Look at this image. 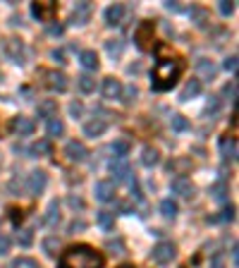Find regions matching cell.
I'll return each instance as SVG.
<instances>
[{
	"label": "cell",
	"mask_w": 239,
	"mask_h": 268,
	"mask_svg": "<svg viewBox=\"0 0 239 268\" xmlns=\"http://www.w3.org/2000/svg\"><path fill=\"white\" fill-rule=\"evenodd\" d=\"M170 125H173V130L175 132H186L191 125H189V120H186L184 115H173L170 118Z\"/></svg>",
	"instance_id": "31"
},
{
	"label": "cell",
	"mask_w": 239,
	"mask_h": 268,
	"mask_svg": "<svg viewBox=\"0 0 239 268\" xmlns=\"http://www.w3.org/2000/svg\"><path fill=\"white\" fill-rule=\"evenodd\" d=\"M106 127H108V122L103 120V118H93V120H89L84 125V134L91 136V139H96V136H101V134L106 132Z\"/></svg>",
	"instance_id": "15"
},
{
	"label": "cell",
	"mask_w": 239,
	"mask_h": 268,
	"mask_svg": "<svg viewBox=\"0 0 239 268\" xmlns=\"http://www.w3.org/2000/svg\"><path fill=\"white\" fill-rule=\"evenodd\" d=\"M58 249H60V237L51 235V237L43 240V252H46V256H55L58 254Z\"/></svg>",
	"instance_id": "25"
},
{
	"label": "cell",
	"mask_w": 239,
	"mask_h": 268,
	"mask_svg": "<svg viewBox=\"0 0 239 268\" xmlns=\"http://www.w3.org/2000/svg\"><path fill=\"white\" fill-rule=\"evenodd\" d=\"M160 211H163L165 218H175V215H177V203H175L173 199H165L160 203Z\"/></svg>",
	"instance_id": "34"
},
{
	"label": "cell",
	"mask_w": 239,
	"mask_h": 268,
	"mask_svg": "<svg viewBox=\"0 0 239 268\" xmlns=\"http://www.w3.org/2000/svg\"><path fill=\"white\" fill-rule=\"evenodd\" d=\"M12 268H41L34 259H29V256H22V259H17L12 264Z\"/></svg>",
	"instance_id": "37"
},
{
	"label": "cell",
	"mask_w": 239,
	"mask_h": 268,
	"mask_svg": "<svg viewBox=\"0 0 239 268\" xmlns=\"http://www.w3.org/2000/svg\"><path fill=\"white\" fill-rule=\"evenodd\" d=\"M7 252H10V240L5 235H0V256H5Z\"/></svg>",
	"instance_id": "45"
},
{
	"label": "cell",
	"mask_w": 239,
	"mask_h": 268,
	"mask_svg": "<svg viewBox=\"0 0 239 268\" xmlns=\"http://www.w3.org/2000/svg\"><path fill=\"white\" fill-rule=\"evenodd\" d=\"M165 7H168V10H175V12L179 10V5H177V2H173V0H168V2H165Z\"/></svg>",
	"instance_id": "52"
},
{
	"label": "cell",
	"mask_w": 239,
	"mask_h": 268,
	"mask_svg": "<svg viewBox=\"0 0 239 268\" xmlns=\"http://www.w3.org/2000/svg\"><path fill=\"white\" fill-rule=\"evenodd\" d=\"M10 24H12V27H17V24H22V17H12V19H10Z\"/></svg>",
	"instance_id": "55"
},
{
	"label": "cell",
	"mask_w": 239,
	"mask_h": 268,
	"mask_svg": "<svg viewBox=\"0 0 239 268\" xmlns=\"http://www.w3.org/2000/svg\"><path fill=\"white\" fill-rule=\"evenodd\" d=\"M208 268H225V266H223L220 256H213V259H211V266H208Z\"/></svg>",
	"instance_id": "50"
},
{
	"label": "cell",
	"mask_w": 239,
	"mask_h": 268,
	"mask_svg": "<svg viewBox=\"0 0 239 268\" xmlns=\"http://www.w3.org/2000/svg\"><path fill=\"white\" fill-rule=\"evenodd\" d=\"M110 173H113V177H115L118 182H122V180H127V177L132 175V168L124 161H118V158H115V161L110 163Z\"/></svg>",
	"instance_id": "17"
},
{
	"label": "cell",
	"mask_w": 239,
	"mask_h": 268,
	"mask_svg": "<svg viewBox=\"0 0 239 268\" xmlns=\"http://www.w3.org/2000/svg\"><path fill=\"white\" fill-rule=\"evenodd\" d=\"M170 187H173V192L177 197H182V199H194V194H196V187H194L191 180H186V177H175Z\"/></svg>",
	"instance_id": "9"
},
{
	"label": "cell",
	"mask_w": 239,
	"mask_h": 268,
	"mask_svg": "<svg viewBox=\"0 0 239 268\" xmlns=\"http://www.w3.org/2000/svg\"><path fill=\"white\" fill-rule=\"evenodd\" d=\"M191 22L196 24V27H206L208 24V12L203 10V7H191Z\"/></svg>",
	"instance_id": "26"
},
{
	"label": "cell",
	"mask_w": 239,
	"mask_h": 268,
	"mask_svg": "<svg viewBox=\"0 0 239 268\" xmlns=\"http://www.w3.org/2000/svg\"><path fill=\"white\" fill-rule=\"evenodd\" d=\"M89 17H91V5H89V2H77L74 12L69 14V24H74V27H84V24L89 22Z\"/></svg>",
	"instance_id": "10"
},
{
	"label": "cell",
	"mask_w": 239,
	"mask_h": 268,
	"mask_svg": "<svg viewBox=\"0 0 239 268\" xmlns=\"http://www.w3.org/2000/svg\"><path fill=\"white\" fill-rule=\"evenodd\" d=\"M46 182H48V175L43 173V170H34L27 180V192L31 197H39L41 192L46 189Z\"/></svg>",
	"instance_id": "8"
},
{
	"label": "cell",
	"mask_w": 239,
	"mask_h": 268,
	"mask_svg": "<svg viewBox=\"0 0 239 268\" xmlns=\"http://www.w3.org/2000/svg\"><path fill=\"white\" fill-rule=\"evenodd\" d=\"M196 69L201 72V77L206 81H211L213 77H215V65H213L211 60H206V58H201L199 63H196Z\"/></svg>",
	"instance_id": "21"
},
{
	"label": "cell",
	"mask_w": 239,
	"mask_h": 268,
	"mask_svg": "<svg viewBox=\"0 0 239 268\" xmlns=\"http://www.w3.org/2000/svg\"><path fill=\"white\" fill-rule=\"evenodd\" d=\"M136 96H139V91H136V86H134V84H132V86H127V89L122 86V96H120V98H122L127 106H132L134 101H136Z\"/></svg>",
	"instance_id": "33"
},
{
	"label": "cell",
	"mask_w": 239,
	"mask_h": 268,
	"mask_svg": "<svg viewBox=\"0 0 239 268\" xmlns=\"http://www.w3.org/2000/svg\"><path fill=\"white\" fill-rule=\"evenodd\" d=\"M65 134V125L60 118H51L48 120V136H62Z\"/></svg>",
	"instance_id": "27"
},
{
	"label": "cell",
	"mask_w": 239,
	"mask_h": 268,
	"mask_svg": "<svg viewBox=\"0 0 239 268\" xmlns=\"http://www.w3.org/2000/svg\"><path fill=\"white\" fill-rule=\"evenodd\" d=\"M103 96L110 98V101L120 98V96H122V84H120L115 77H108V79H103Z\"/></svg>",
	"instance_id": "16"
},
{
	"label": "cell",
	"mask_w": 239,
	"mask_h": 268,
	"mask_svg": "<svg viewBox=\"0 0 239 268\" xmlns=\"http://www.w3.org/2000/svg\"><path fill=\"white\" fill-rule=\"evenodd\" d=\"M93 194H96V199H98V201L108 203V201L115 199V185H113L110 180H101V182H96Z\"/></svg>",
	"instance_id": "11"
},
{
	"label": "cell",
	"mask_w": 239,
	"mask_h": 268,
	"mask_svg": "<svg viewBox=\"0 0 239 268\" xmlns=\"http://www.w3.org/2000/svg\"><path fill=\"white\" fill-rule=\"evenodd\" d=\"M48 31H51L53 36H62V31H65V27H62V24H53V27H48Z\"/></svg>",
	"instance_id": "48"
},
{
	"label": "cell",
	"mask_w": 239,
	"mask_h": 268,
	"mask_svg": "<svg viewBox=\"0 0 239 268\" xmlns=\"http://www.w3.org/2000/svg\"><path fill=\"white\" fill-rule=\"evenodd\" d=\"M39 74L43 77V84L51 91H65L67 89V74H62V72H58V69H41Z\"/></svg>",
	"instance_id": "4"
},
{
	"label": "cell",
	"mask_w": 239,
	"mask_h": 268,
	"mask_svg": "<svg viewBox=\"0 0 239 268\" xmlns=\"http://www.w3.org/2000/svg\"><path fill=\"white\" fill-rule=\"evenodd\" d=\"M199 94H201V81L199 79H191V81H186V86L182 89L179 101H191V98H196Z\"/></svg>",
	"instance_id": "19"
},
{
	"label": "cell",
	"mask_w": 239,
	"mask_h": 268,
	"mask_svg": "<svg viewBox=\"0 0 239 268\" xmlns=\"http://www.w3.org/2000/svg\"><path fill=\"white\" fill-rule=\"evenodd\" d=\"M43 223H46L48 228H55V225L60 223V206H58V201H53V203L48 206V211L43 215Z\"/></svg>",
	"instance_id": "20"
},
{
	"label": "cell",
	"mask_w": 239,
	"mask_h": 268,
	"mask_svg": "<svg viewBox=\"0 0 239 268\" xmlns=\"http://www.w3.org/2000/svg\"><path fill=\"white\" fill-rule=\"evenodd\" d=\"M106 51L113 55V58H120V55H122V51H124V41H120V39L108 41V43H106Z\"/></svg>",
	"instance_id": "30"
},
{
	"label": "cell",
	"mask_w": 239,
	"mask_h": 268,
	"mask_svg": "<svg viewBox=\"0 0 239 268\" xmlns=\"http://www.w3.org/2000/svg\"><path fill=\"white\" fill-rule=\"evenodd\" d=\"M223 94L232 101V103H237V84L232 81V84H225V89H223Z\"/></svg>",
	"instance_id": "40"
},
{
	"label": "cell",
	"mask_w": 239,
	"mask_h": 268,
	"mask_svg": "<svg viewBox=\"0 0 239 268\" xmlns=\"http://www.w3.org/2000/svg\"><path fill=\"white\" fill-rule=\"evenodd\" d=\"M106 259L89 244H74L60 256L58 268H103Z\"/></svg>",
	"instance_id": "2"
},
{
	"label": "cell",
	"mask_w": 239,
	"mask_h": 268,
	"mask_svg": "<svg viewBox=\"0 0 239 268\" xmlns=\"http://www.w3.org/2000/svg\"><path fill=\"white\" fill-rule=\"evenodd\" d=\"M74 230H84V223H72L69 225V232H74Z\"/></svg>",
	"instance_id": "53"
},
{
	"label": "cell",
	"mask_w": 239,
	"mask_h": 268,
	"mask_svg": "<svg viewBox=\"0 0 239 268\" xmlns=\"http://www.w3.org/2000/svg\"><path fill=\"white\" fill-rule=\"evenodd\" d=\"M184 69V60L179 55H170V58H160L156 67H153V77H151V86L153 91H168L173 89L177 79L182 77Z\"/></svg>",
	"instance_id": "1"
},
{
	"label": "cell",
	"mask_w": 239,
	"mask_h": 268,
	"mask_svg": "<svg viewBox=\"0 0 239 268\" xmlns=\"http://www.w3.org/2000/svg\"><path fill=\"white\" fill-rule=\"evenodd\" d=\"M141 163L146 165V168H153L156 163H158V151L153 146H146L144 151H141Z\"/></svg>",
	"instance_id": "24"
},
{
	"label": "cell",
	"mask_w": 239,
	"mask_h": 268,
	"mask_svg": "<svg viewBox=\"0 0 239 268\" xmlns=\"http://www.w3.org/2000/svg\"><path fill=\"white\" fill-rule=\"evenodd\" d=\"M96 223L108 232V230H113V223H115V220H113V213H108V211H98V213H96Z\"/></svg>",
	"instance_id": "29"
},
{
	"label": "cell",
	"mask_w": 239,
	"mask_h": 268,
	"mask_svg": "<svg viewBox=\"0 0 239 268\" xmlns=\"http://www.w3.org/2000/svg\"><path fill=\"white\" fill-rule=\"evenodd\" d=\"M211 194L218 201H223V199H225V185H223V182H218L215 187H211Z\"/></svg>",
	"instance_id": "41"
},
{
	"label": "cell",
	"mask_w": 239,
	"mask_h": 268,
	"mask_svg": "<svg viewBox=\"0 0 239 268\" xmlns=\"http://www.w3.org/2000/svg\"><path fill=\"white\" fill-rule=\"evenodd\" d=\"M81 65L86 67V69H98V55L96 51H81Z\"/></svg>",
	"instance_id": "23"
},
{
	"label": "cell",
	"mask_w": 239,
	"mask_h": 268,
	"mask_svg": "<svg viewBox=\"0 0 239 268\" xmlns=\"http://www.w3.org/2000/svg\"><path fill=\"white\" fill-rule=\"evenodd\" d=\"M218 10H220V14H232L235 12V2H232V0H220V2H218Z\"/></svg>",
	"instance_id": "39"
},
{
	"label": "cell",
	"mask_w": 239,
	"mask_h": 268,
	"mask_svg": "<svg viewBox=\"0 0 239 268\" xmlns=\"http://www.w3.org/2000/svg\"><path fill=\"white\" fill-rule=\"evenodd\" d=\"M108 252H110V254H118V256H122L124 254V242L122 240H108Z\"/></svg>",
	"instance_id": "36"
},
{
	"label": "cell",
	"mask_w": 239,
	"mask_h": 268,
	"mask_svg": "<svg viewBox=\"0 0 239 268\" xmlns=\"http://www.w3.org/2000/svg\"><path fill=\"white\" fill-rule=\"evenodd\" d=\"M69 113H72V118H81V113H84V106H81L79 101H74V103L69 106Z\"/></svg>",
	"instance_id": "44"
},
{
	"label": "cell",
	"mask_w": 239,
	"mask_h": 268,
	"mask_svg": "<svg viewBox=\"0 0 239 268\" xmlns=\"http://www.w3.org/2000/svg\"><path fill=\"white\" fill-rule=\"evenodd\" d=\"M189 165H191L189 161H175V163H170V170H173V168H182V170H184V168H189Z\"/></svg>",
	"instance_id": "49"
},
{
	"label": "cell",
	"mask_w": 239,
	"mask_h": 268,
	"mask_svg": "<svg viewBox=\"0 0 239 268\" xmlns=\"http://www.w3.org/2000/svg\"><path fill=\"white\" fill-rule=\"evenodd\" d=\"M10 218H12V223L17 225V223H22V218H24V213H22L19 208H10Z\"/></svg>",
	"instance_id": "46"
},
{
	"label": "cell",
	"mask_w": 239,
	"mask_h": 268,
	"mask_svg": "<svg viewBox=\"0 0 239 268\" xmlns=\"http://www.w3.org/2000/svg\"><path fill=\"white\" fill-rule=\"evenodd\" d=\"M218 110H220V98H218V96H211V101H208V106H206V115L213 118Z\"/></svg>",
	"instance_id": "38"
},
{
	"label": "cell",
	"mask_w": 239,
	"mask_h": 268,
	"mask_svg": "<svg viewBox=\"0 0 239 268\" xmlns=\"http://www.w3.org/2000/svg\"><path fill=\"white\" fill-rule=\"evenodd\" d=\"M39 118H43V120L58 118V103H55L53 98H48V101L39 103Z\"/></svg>",
	"instance_id": "18"
},
{
	"label": "cell",
	"mask_w": 239,
	"mask_h": 268,
	"mask_svg": "<svg viewBox=\"0 0 239 268\" xmlns=\"http://www.w3.org/2000/svg\"><path fill=\"white\" fill-rule=\"evenodd\" d=\"M103 17H106V24H108V27H118V24H122V17H124V5H120V2L110 5Z\"/></svg>",
	"instance_id": "14"
},
{
	"label": "cell",
	"mask_w": 239,
	"mask_h": 268,
	"mask_svg": "<svg viewBox=\"0 0 239 268\" xmlns=\"http://www.w3.org/2000/svg\"><path fill=\"white\" fill-rule=\"evenodd\" d=\"M220 151H223L225 158H232V161L237 158V146H235V141H232L230 136H223V139H220Z\"/></svg>",
	"instance_id": "22"
},
{
	"label": "cell",
	"mask_w": 239,
	"mask_h": 268,
	"mask_svg": "<svg viewBox=\"0 0 239 268\" xmlns=\"http://www.w3.org/2000/svg\"><path fill=\"white\" fill-rule=\"evenodd\" d=\"M220 218H223V220H235V206H227Z\"/></svg>",
	"instance_id": "47"
},
{
	"label": "cell",
	"mask_w": 239,
	"mask_h": 268,
	"mask_svg": "<svg viewBox=\"0 0 239 268\" xmlns=\"http://www.w3.org/2000/svg\"><path fill=\"white\" fill-rule=\"evenodd\" d=\"M237 259H239V254H237V244H235V247H232V264H235V266H237Z\"/></svg>",
	"instance_id": "54"
},
{
	"label": "cell",
	"mask_w": 239,
	"mask_h": 268,
	"mask_svg": "<svg viewBox=\"0 0 239 268\" xmlns=\"http://www.w3.org/2000/svg\"><path fill=\"white\" fill-rule=\"evenodd\" d=\"M79 89L84 91V94H91L93 89H96V79L89 77V74H81L79 77Z\"/></svg>",
	"instance_id": "35"
},
{
	"label": "cell",
	"mask_w": 239,
	"mask_h": 268,
	"mask_svg": "<svg viewBox=\"0 0 239 268\" xmlns=\"http://www.w3.org/2000/svg\"><path fill=\"white\" fill-rule=\"evenodd\" d=\"M12 130H14V134H19V136H29V134H34L36 125H34L31 118L19 115V118H14V120H12Z\"/></svg>",
	"instance_id": "13"
},
{
	"label": "cell",
	"mask_w": 239,
	"mask_h": 268,
	"mask_svg": "<svg viewBox=\"0 0 239 268\" xmlns=\"http://www.w3.org/2000/svg\"><path fill=\"white\" fill-rule=\"evenodd\" d=\"M225 69L227 72H237V55H230V58H225Z\"/></svg>",
	"instance_id": "43"
},
{
	"label": "cell",
	"mask_w": 239,
	"mask_h": 268,
	"mask_svg": "<svg viewBox=\"0 0 239 268\" xmlns=\"http://www.w3.org/2000/svg\"><path fill=\"white\" fill-rule=\"evenodd\" d=\"M120 268H134V266L132 264H124V266H120Z\"/></svg>",
	"instance_id": "56"
},
{
	"label": "cell",
	"mask_w": 239,
	"mask_h": 268,
	"mask_svg": "<svg viewBox=\"0 0 239 268\" xmlns=\"http://www.w3.org/2000/svg\"><path fill=\"white\" fill-rule=\"evenodd\" d=\"M177 254V249H175L173 242H158L156 247H153V252H151V259L160 264V266H165V264H170Z\"/></svg>",
	"instance_id": "5"
},
{
	"label": "cell",
	"mask_w": 239,
	"mask_h": 268,
	"mask_svg": "<svg viewBox=\"0 0 239 268\" xmlns=\"http://www.w3.org/2000/svg\"><path fill=\"white\" fill-rule=\"evenodd\" d=\"M5 51H7V58L12 60L14 65H24L27 63V48H24V43L19 39H7Z\"/></svg>",
	"instance_id": "7"
},
{
	"label": "cell",
	"mask_w": 239,
	"mask_h": 268,
	"mask_svg": "<svg viewBox=\"0 0 239 268\" xmlns=\"http://www.w3.org/2000/svg\"><path fill=\"white\" fill-rule=\"evenodd\" d=\"M29 153H31V156H51V141H39V144H34Z\"/></svg>",
	"instance_id": "32"
},
{
	"label": "cell",
	"mask_w": 239,
	"mask_h": 268,
	"mask_svg": "<svg viewBox=\"0 0 239 268\" xmlns=\"http://www.w3.org/2000/svg\"><path fill=\"white\" fill-rule=\"evenodd\" d=\"M153 36H156L153 22H141V24L136 27V31H134V41H136V46H139L141 51L153 48Z\"/></svg>",
	"instance_id": "3"
},
{
	"label": "cell",
	"mask_w": 239,
	"mask_h": 268,
	"mask_svg": "<svg viewBox=\"0 0 239 268\" xmlns=\"http://www.w3.org/2000/svg\"><path fill=\"white\" fill-rule=\"evenodd\" d=\"M65 153H67V158L72 163H81V161H86V156H89V151H86V146L81 144V141H69L65 148Z\"/></svg>",
	"instance_id": "12"
},
{
	"label": "cell",
	"mask_w": 239,
	"mask_h": 268,
	"mask_svg": "<svg viewBox=\"0 0 239 268\" xmlns=\"http://www.w3.org/2000/svg\"><path fill=\"white\" fill-rule=\"evenodd\" d=\"M53 60H58V63H65V53H62V51H53Z\"/></svg>",
	"instance_id": "51"
},
{
	"label": "cell",
	"mask_w": 239,
	"mask_h": 268,
	"mask_svg": "<svg viewBox=\"0 0 239 268\" xmlns=\"http://www.w3.org/2000/svg\"><path fill=\"white\" fill-rule=\"evenodd\" d=\"M31 12L39 22H53L55 19V12H58V5L51 2V0H39L31 5Z\"/></svg>",
	"instance_id": "6"
},
{
	"label": "cell",
	"mask_w": 239,
	"mask_h": 268,
	"mask_svg": "<svg viewBox=\"0 0 239 268\" xmlns=\"http://www.w3.org/2000/svg\"><path fill=\"white\" fill-rule=\"evenodd\" d=\"M110 148H113V153H115V158H118V161H124V156L129 153V141L120 139V141H115Z\"/></svg>",
	"instance_id": "28"
},
{
	"label": "cell",
	"mask_w": 239,
	"mask_h": 268,
	"mask_svg": "<svg viewBox=\"0 0 239 268\" xmlns=\"http://www.w3.org/2000/svg\"><path fill=\"white\" fill-rule=\"evenodd\" d=\"M17 240H19L22 247H29V244H31V230H22V232L17 235Z\"/></svg>",
	"instance_id": "42"
}]
</instances>
